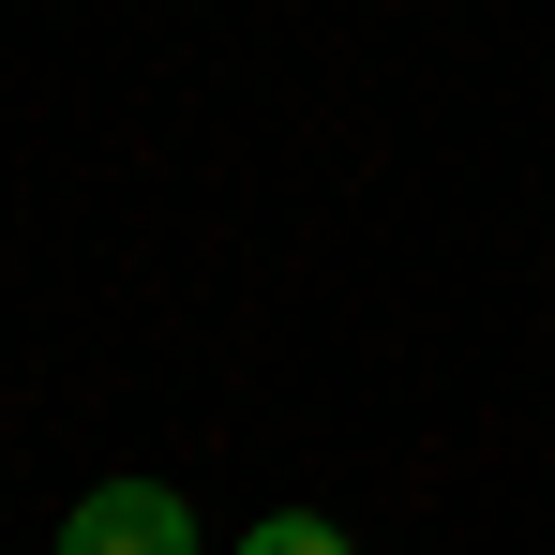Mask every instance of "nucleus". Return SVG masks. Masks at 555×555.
I'll return each instance as SVG.
<instances>
[{
  "instance_id": "f257e3e1",
  "label": "nucleus",
  "mask_w": 555,
  "mask_h": 555,
  "mask_svg": "<svg viewBox=\"0 0 555 555\" xmlns=\"http://www.w3.org/2000/svg\"><path fill=\"white\" fill-rule=\"evenodd\" d=\"M61 555H195V511L166 495V480H105V495H76Z\"/></svg>"
},
{
  "instance_id": "f03ea898",
  "label": "nucleus",
  "mask_w": 555,
  "mask_h": 555,
  "mask_svg": "<svg viewBox=\"0 0 555 555\" xmlns=\"http://www.w3.org/2000/svg\"><path fill=\"white\" fill-rule=\"evenodd\" d=\"M241 555H346V541H331L315 511H285V526H256V541H241Z\"/></svg>"
}]
</instances>
